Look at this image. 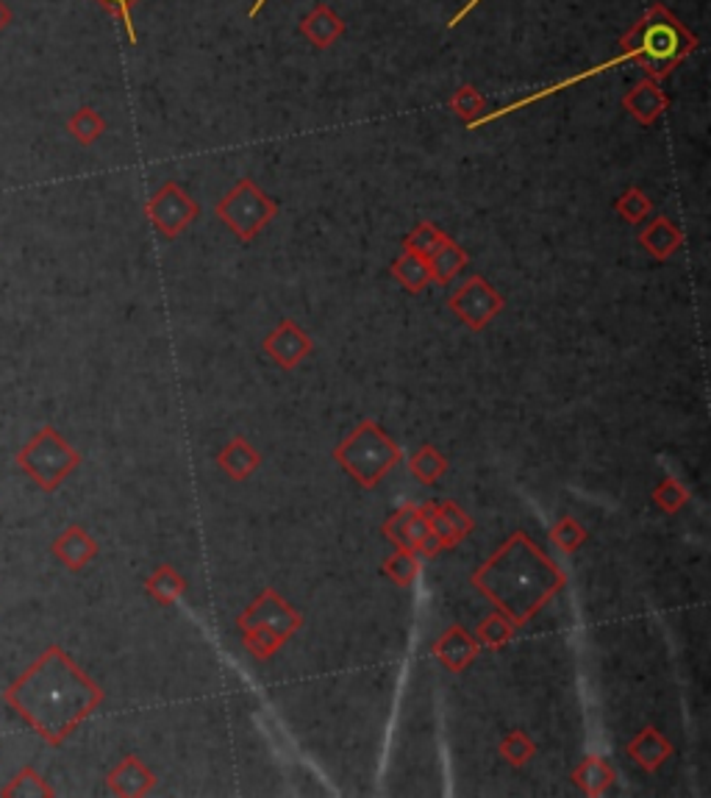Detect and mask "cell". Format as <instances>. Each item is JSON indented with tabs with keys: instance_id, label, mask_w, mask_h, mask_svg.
Returning a JSON list of instances; mask_svg holds the SVG:
<instances>
[{
	"instance_id": "6da1fadb",
	"label": "cell",
	"mask_w": 711,
	"mask_h": 798,
	"mask_svg": "<svg viewBox=\"0 0 711 798\" xmlns=\"http://www.w3.org/2000/svg\"><path fill=\"white\" fill-rule=\"evenodd\" d=\"M101 701V685L89 679L61 645H48L3 690V704L54 749H59Z\"/></svg>"
},
{
	"instance_id": "7a4b0ae2",
	"label": "cell",
	"mask_w": 711,
	"mask_h": 798,
	"mask_svg": "<svg viewBox=\"0 0 711 798\" xmlns=\"http://www.w3.org/2000/svg\"><path fill=\"white\" fill-rule=\"evenodd\" d=\"M475 587L522 626L564 584L562 571L526 535H517L475 573Z\"/></svg>"
},
{
	"instance_id": "3957f363",
	"label": "cell",
	"mask_w": 711,
	"mask_h": 798,
	"mask_svg": "<svg viewBox=\"0 0 711 798\" xmlns=\"http://www.w3.org/2000/svg\"><path fill=\"white\" fill-rule=\"evenodd\" d=\"M625 36L640 42L642 48V70L647 78L670 76L695 48H698V36L676 18L662 3H651L640 20L625 31Z\"/></svg>"
},
{
	"instance_id": "277c9868",
	"label": "cell",
	"mask_w": 711,
	"mask_h": 798,
	"mask_svg": "<svg viewBox=\"0 0 711 798\" xmlns=\"http://www.w3.org/2000/svg\"><path fill=\"white\" fill-rule=\"evenodd\" d=\"M20 471L42 490V493H54L61 487L67 476L81 465V453L59 435L50 424L42 426L29 442L14 457Z\"/></svg>"
},
{
	"instance_id": "5b68a950",
	"label": "cell",
	"mask_w": 711,
	"mask_h": 798,
	"mask_svg": "<svg viewBox=\"0 0 711 798\" xmlns=\"http://www.w3.org/2000/svg\"><path fill=\"white\" fill-rule=\"evenodd\" d=\"M337 459L348 468V473L356 482H362L364 487H373L384 473H390L392 465L400 462V448L373 420H364L350 435V440L339 448Z\"/></svg>"
},
{
	"instance_id": "8992f818",
	"label": "cell",
	"mask_w": 711,
	"mask_h": 798,
	"mask_svg": "<svg viewBox=\"0 0 711 798\" xmlns=\"http://www.w3.org/2000/svg\"><path fill=\"white\" fill-rule=\"evenodd\" d=\"M214 215L226 223L237 239L253 243L267 223H273L279 215V201L259 190L250 179H239L223 201H217Z\"/></svg>"
},
{
	"instance_id": "52a82bcc",
	"label": "cell",
	"mask_w": 711,
	"mask_h": 798,
	"mask_svg": "<svg viewBox=\"0 0 711 798\" xmlns=\"http://www.w3.org/2000/svg\"><path fill=\"white\" fill-rule=\"evenodd\" d=\"M301 626V618L275 596L267 591L253 609L242 618V629H248V649L256 656L273 654L292 632Z\"/></svg>"
},
{
	"instance_id": "ba28073f",
	"label": "cell",
	"mask_w": 711,
	"mask_h": 798,
	"mask_svg": "<svg viewBox=\"0 0 711 798\" xmlns=\"http://www.w3.org/2000/svg\"><path fill=\"white\" fill-rule=\"evenodd\" d=\"M145 215L161 237L176 239L201 217V206L176 181H165L145 203Z\"/></svg>"
},
{
	"instance_id": "9c48e42d",
	"label": "cell",
	"mask_w": 711,
	"mask_h": 798,
	"mask_svg": "<svg viewBox=\"0 0 711 798\" xmlns=\"http://www.w3.org/2000/svg\"><path fill=\"white\" fill-rule=\"evenodd\" d=\"M451 310L456 312L470 328L481 331L486 323L493 321V317L504 310V299H500V292L495 290L489 281H484L481 276H473V279L464 281V284L451 295Z\"/></svg>"
},
{
	"instance_id": "30bf717a",
	"label": "cell",
	"mask_w": 711,
	"mask_h": 798,
	"mask_svg": "<svg viewBox=\"0 0 711 798\" xmlns=\"http://www.w3.org/2000/svg\"><path fill=\"white\" fill-rule=\"evenodd\" d=\"M622 109L640 125H653L670 109V95L662 90V81L645 76L622 95Z\"/></svg>"
},
{
	"instance_id": "8fae6325",
	"label": "cell",
	"mask_w": 711,
	"mask_h": 798,
	"mask_svg": "<svg viewBox=\"0 0 711 798\" xmlns=\"http://www.w3.org/2000/svg\"><path fill=\"white\" fill-rule=\"evenodd\" d=\"M50 554H54L67 571H83V567L98 557V542L95 537L83 529V526H67V529L50 542Z\"/></svg>"
},
{
	"instance_id": "7c38bea8",
	"label": "cell",
	"mask_w": 711,
	"mask_h": 798,
	"mask_svg": "<svg viewBox=\"0 0 711 798\" xmlns=\"http://www.w3.org/2000/svg\"><path fill=\"white\" fill-rule=\"evenodd\" d=\"M264 351L273 353L275 362L284 368H295L312 351V340L303 328H297L295 321H281V326L264 340Z\"/></svg>"
},
{
	"instance_id": "4fadbf2b",
	"label": "cell",
	"mask_w": 711,
	"mask_h": 798,
	"mask_svg": "<svg viewBox=\"0 0 711 798\" xmlns=\"http://www.w3.org/2000/svg\"><path fill=\"white\" fill-rule=\"evenodd\" d=\"M345 29H348L345 20L339 18L328 3H317V7L301 20V34L320 50L331 48L334 42L342 40Z\"/></svg>"
},
{
	"instance_id": "5bb4252c",
	"label": "cell",
	"mask_w": 711,
	"mask_h": 798,
	"mask_svg": "<svg viewBox=\"0 0 711 798\" xmlns=\"http://www.w3.org/2000/svg\"><path fill=\"white\" fill-rule=\"evenodd\" d=\"M681 243H684L681 228H678L673 221H667V217H653V221L640 232V245L653 259H658V262L670 259L673 254L681 248Z\"/></svg>"
},
{
	"instance_id": "9a60e30c",
	"label": "cell",
	"mask_w": 711,
	"mask_h": 798,
	"mask_svg": "<svg viewBox=\"0 0 711 798\" xmlns=\"http://www.w3.org/2000/svg\"><path fill=\"white\" fill-rule=\"evenodd\" d=\"M106 785L114 796H145L156 785L154 774L139 763V757H125L112 774L106 776Z\"/></svg>"
},
{
	"instance_id": "2e32d148",
	"label": "cell",
	"mask_w": 711,
	"mask_h": 798,
	"mask_svg": "<svg viewBox=\"0 0 711 798\" xmlns=\"http://www.w3.org/2000/svg\"><path fill=\"white\" fill-rule=\"evenodd\" d=\"M428 524H431V535L442 542L444 549L448 546H456L462 537H467V531L473 529V520L467 515L459 513L453 504H444V507H437V513L428 515Z\"/></svg>"
},
{
	"instance_id": "e0dca14e",
	"label": "cell",
	"mask_w": 711,
	"mask_h": 798,
	"mask_svg": "<svg viewBox=\"0 0 711 798\" xmlns=\"http://www.w3.org/2000/svg\"><path fill=\"white\" fill-rule=\"evenodd\" d=\"M467 250L462 248L459 243H453L451 237L444 239L442 248L433 254L431 259H428V270H431V281H437V284H451L453 279H456L459 273H462L464 268H467Z\"/></svg>"
},
{
	"instance_id": "ac0fdd59",
	"label": "cell",
	"mask_w": 711,
	"mask_h": 798,
	"mask_svg": "<svg viewBox=\"0 0 711 798\" xmlns=\"http://www.w3.org/2000/svg\"><path fill=\"white\" fill-rule=\"evenodd\" d=\"M437 654L442 656L444 665H451L453 671H459V667H464L475 654H478V643H475L464 629H459L456 626V629H451V632L439 640Z\"/></svg>"
},
{
	"instance_id": "d6986e66",
	"label": "cell",
	"mask_w": 711,
	"mask_h": 798,
	"mask_svg": "<svg viewBox=\"0 0 711 798\" xmlns=\"http://www.w3.org/2000/svg\"><path fill=\"white\" fill-rule=\"evenodd\" d=\"M67 132L76 139L78 145H95L98 139L106 134V120L101 117V112H95L92 106H81L70 114L67 120Z\"/></svg>"
},
{
	"instance_id": "ffe728a7",
	"label": "cell",
	"mask_w": 711,
	"mask_h": 798,
	"mask_svg": "<svg viewBox=\"0 0 711 798\" xmlns=\"http://www.w3.org/2000/svg\"><path fill=\"white\" fill-rule=\"evenodd\" d=\"M392 276H395V281H400V286H406L409 292H420L422 286L431 284L428 259L417 257V254H409V250H404V254L395 259V265H392Z\"/></svg>"
},
{
	"instance_id": "44dd1931",
	"label": "cell",
	"mask_w": 711,
	"mask_h": 798,
	"mask_svg": "<svg viewBox=\"0 0 711 798\" xmlns=\"http://www.w3.org/2000/svg\"><path fill=\"white\" fill-rule=\"evenodd\" d=\"M0 796L3 798H50L54 796V787L45 782V776L34 768H20L18 774L12 776V782L0 787Z\"/></svg>"
},
{
	"instance_id": "7402d4cb",
	"label": "cell",
	"mask_w": 711,
	"mask_h": 798,
	"mask_svg": "<svg viewBox=\"0 0 711 798\" xmlns=\"http://www.w3.org/2000/svg\"><path fill=\"white\" fill-rule=\"evenodd\" d=\"M631 754H634L636 763H640L642 768L653 771V768H658L664 760H667V754H670V745L664 743V738L656 732V729H645V732H642L640 738L631 743Z\"/></svg>"
},
{
	"instance_id": "603a6c76",
	"label": "cell",
	"mask_w": 711,
	"mask_h": 798,
	"mask_svg": "<svg viewBox=\"0 0 711 798\" xmlns=\"http://www.w3.org/2000/svg\"><path fill=\"white\" fill-rule=\"evenodd\" d=\"M448 109H451L464 125H470L473 120H478L481 114L486 112V98L481 95L478 87H473V83H462V87L451 95V101H448Z\"/></svg>"
},
{
	"instance_id": "cb8c5ba5",
	"label": "cell",
	"mask_w": 711,
	"mask_h": 798,
	"mask_svg": "<svg viewBox=\"0 0 711 798\" xmlns=\"http://www.w3.org/2000/svg\"><path fill=\"white\" fill-rule=\"evenodd\" d=\"M444 239H448V234L439 232L433 223H428V221L417 223L415 232H411L409 237L404 239V250H409V254H417V257H422V259H431L433 254L442 248Z\"/></svg>"
},
{
	"instance_id": "d4e9b609",
	"label": "cell",
	"mask_w": 711,
	"mask_h": 798,
	"mask_svg": "<svg viewBox=\"0 0 711 798\" xmlns=\"http://www.w3.org/2000/svg\"><path fill=\"white\" fill-rule=\"evenodd\" d=\"M219 465L226 468L234 479H245L256 465H259V457L253 453V448L245 440H234L228 446V451L219 457Z\"/></svg>"
},
{
	"instance_id": "484cf974",
	"label": "cell",
	"mask_w": 711,
	"mask_h": 798,
	"mask_svg": "<svg viewBox=\"0 0 711 798\" xmlns=\"http://www.w3.org/2000/svg\"><path fill=\"white\" fill-rule=\"evenodd\" d=\"M651 198L640 190V187H629L625 195H620L614 201V212L629 223H645L647 215H651Z\"/></svg>"
},
{
	"instance_id": "4316f807",
	"label": "cell",
	"mask_w": 711,
	"mask_h": 798,
	"mask_svg": "<svg viewBox=\"0 0 711 798\" xmlns=\"http://www.w3.org/2000/svg\"><path fill=\"white\" fill-rule=\"evenodd\" d=\"M184 587H187L184 578L178 576V573L172 571V567H167V565L159 567V571H156L154 576L148 578V593L156 598V602H161V604L176 602V598L184 593Z\"/></svg>"
},
{
	"instance_id": "83f0119b",
	"label": "cell",
	"mask_w": 711,
	"mask_h": 798,
	"mask_svg": "<svg viewBox=\"0 0 711 798\" xmlns=\"http://www.w3.org/2000/svg\"><path fill=\"white\" fill-rule=\"evenodd\" d=\"M611 779H614V776H611V771L606 768V763H600V760H587V763L582 765V771L575 774V782L587 787V793H600Z\"/></svg>"
},
{
	"instance_id": "f1b7e54d",
	"label": "cell",
	"mask_w": 711,
	"mask_h": 798,
	"mask_svg": "<svg viewBox=\"0 0 711 798\" xmlns=\"http://www.w3.org/2000/svg\"><path fill=\"white\" fill-rule=\"evenodd\" d=\"M411 473H415L420 482H433L439 473H444V459L439 457L431 446H426L422 451H417L415 459H411Z\"/></svg>"
},
{
	"instance_id": "f546056e",
	"label": "cell",
	"mask_w": 711,
	"mask_h": 798,
	"mask_svg": "<svg viewBox=\"0 0 711 798\" xmlns=\"http://www.w3.org/2000/svg\"><path fill=\"white\" fill-rule=\"evenodd\" d=\"M386 573L395 578L397 584H411L417 576V557L411 549H400L390 562H386Z\"/></svg>"
},
{
	"instance_id": "4dcf8cb0",
	"label": "cell",
	"mask_w": 711,
	"mask_h": 798,
	"mask_svg": "<svg viewBox=\"0 0 711 798\" xmlns=\"http://www.w3.org/2000/svg\"><path fill=\"white\" fill-rule=\"evenodd\" d=\"M103 9H106L109 14H114V18L120 20V25L125 29V36H128L131 45H137V29H134V18H131V9L137 7L139 0H98Z\"/></svg>"
},
{
	"instance_id": "1f68e13d",
	"label": "cell",
	"mask_w": 711,
	"mask_h": 798,
	"mask_svg": "<svg viewBox=\"0 0 711 798\" xmlns=\"http://www.w3.org/2000/svg\"><path fill=\"white\" fill-rule=\"evenodd\" d=\"M478 634H481V643L498 649V645H504L506 640L511 638V620H504L495 615V618L484 620V626H481Z\"/></svg>"
},
{
	"instance_id": "d6a6232c",
	"label": "cell",
	"mask_w": 711,
	"mask_h": 798,
	"mask_svg": "<svg viewBox=\"0 0 711 798\" xmlns=\"http://www.w3.org/2000/svg\"><path fill=\"white\" fill-rule=\"evenodd\" d=\"M504 754H506V760H511L515 765H522L533 754V745L528 743L526 734L515 732V734H509V738H506Z\"/></svg>"
},
{
	"instance_id": "836d02e7",
	"label": "cell",
	"mask_w": 711,
	"mask_h": 798,
	"mask_svg": "<svg viewBox=\"0 0 711 798\" xmlns=\"http://www.w3.org/2000/svg\"><path fill=\"white\" fill-rule=\"evenodd\" d=\"M553 542L556 546H562V549L573 551L578 542L584 540V529L578 524H573V520H562L558 526H553Z\"/></svg>"
},
{
	"instance_id": "e575fe53",
	"label": "cell",
	"mask_w": 711,
	"mask_h": 798,
	"mask_svg": "<svg viewBox=\"0 0 711 798\" xmlns=\"http://www.w3.org/2000/svg\"><path fill=\"white\" fill-rule=\"evenodd\" d=\"M478 3H481V0H467V3H464V7H462V9H459V12H456V14H453V18H451V20H448V29H456V25H459V23H462V20H464V18H467V14H470V12H473V9H475V7H478Z\"/></svg>"
},
{
	"instance_id": "d590c367",
	"label": "cell",
	"mask_w": 711,
	"mask_h": 798,
	"mask_svg": "<svg viewBox=\"0 0 711 798\" xmlns=\"http://www.w3.org/2000/svg\"><path fill=\"white\" fill-rule=\"evenodd\" d=\"M12 18H14L12 9H9L7 3H3V0H0V34H3V31H7L9 25H12Z\"/></svg>"
},
{
	"instance_id": "8d00e7d4",
	"label": "cell",
	"mask_w": 711,
	"mask_h": 798,
	"mask_svg": "<svg viewBox=\"0 0 711 798\" xmlns=\"http://www.w3.org/2000/svg\"><path fill=\"white\" fill-rule=\"evenodd\" d=\"M264 3H267V0H256L253 7H250V9H248V18H256V14H259V12H261V7H264Z\"/></svg>"
}]
</instances>
